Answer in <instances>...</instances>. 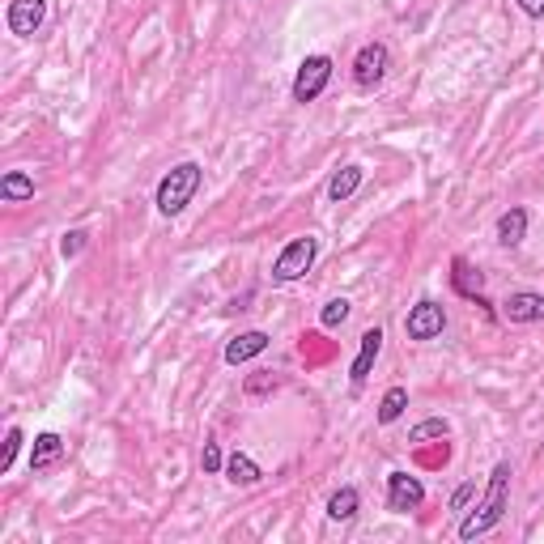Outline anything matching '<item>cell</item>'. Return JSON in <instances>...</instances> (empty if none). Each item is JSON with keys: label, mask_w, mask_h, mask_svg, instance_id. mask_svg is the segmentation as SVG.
<instances>
[{"label": "cell", "mask_w": 544, "mask_h": 544, "mask_svg": "<svg viewBox=\"0 0 544 544\" xmlns=\"http://www.w3.org/2000/svg\"><path fill=\"white\" fill-rule=\"evenodd\" d=\"M85 238H90L85 230H68V234H64V243H60V255H64V260H77V255L85 251Z\"/></svg>", "instance_id": "603a6c76"}, {"label": "cell", "mask_w": 544, "mask_h": 544, "mask_svg": "<svg viewBox=\"0 0 544 544\" xmlns=\"http://www.w3.org/2000/svg\"><path fill=\"white\" fill-rule=\"evenodd\" d=\"M200 468H204V472H221V468H226V455H221V447H217V442H213V438H209V442H204Z\"/></svg>", "instance_id": "cb8c5ba5"}, {"label": "cell", "mask_w": 544, "mask_h": 544, "mask_svg": "<svg viewBox=\"0 0 544 544\" xmlns=\"http://www.w3.org/2000/svg\"><path fill=\"white\" fill-rule=\"evenodd\" d=\"M5 22L17 39H30V34H39V26L47 22V0H9Z\"/></svg>", "instance_id": "ba28073f"}, {"label": "cell", "mask_w": 544, "mask_h": 544, "mask_svg": "<svg viewBox=\"0 0 544 544\" xmlns=\"http://www.w3.org/2000/svg\"><path fill=\"white\" fill-rule=\"evenodd\" d=\"M315 255H319V238H315V234L289 238V243L281 247V255L272 260V281L289 285V281L306 277V272H311V264H315Z\"/></svg>", "instance_id": "3957f363"}, {"label": "cell", "mask_w": 544, "mask_h": 544, "mask_svg": "<svg viewBox=\"0 0 544 544\" xmlns=\"http://www.w3.org/2000/svg\"><path fill=\"white\" fill-rule=\"evenodd\" d=\"M472 498H476V481H464V485H459V489L451 493V510H455V515H464Z\"/></svg>", "instance_id": "d4e9b609"}, {"label": "cell", "mask_w": 544, "mask_h": 544, "mask_svg": "<svg viewBox=\"0 0 544 544\" xmlns=\"http://www.w3.org/2000/svg\"><path fill=\"white\" fill-rule=\"evenodd\" d=\"M404 408H408V387H387L383 391V400H379V425H396L404 417Z\"/></svg>", "instance_id": "ac0fdd59"}, {"label": "cell", "mask_w": 544, "mask_h": 544, "mask_svg": "<svg viewBox=\"0 0 544 544\" xmlns=\"http://www.w3.org/2000/svg\"><path fill=\"white\" fill-rule=\"evenodd\" d=\"M442 328H447V311H442L438 302H430V298H421L413 311H408V319H404V336L408 340H434V336H442Z\"/></svg>", "instance_id": "8992f818"}, {"label": "cell", "mask_w": 544, "mask_h": 544, "mask_svg": "<svg viewBox=\"0 0 544 544\" xmlns=\"http://www.w3.org/2000/svg\"><path fill=\"white\" fill-rule=\"evenodd\" d=\"M0 200H9V204L34 200V179L26 175V170H9V175L0 179Z\"/></svg>", "instance_id": "e0dca14e"}, {"label": "cell", "mask_w": 544, "mask_h": 544, "mask_svg": "<svg viewBox=\"0 0 544 544\" xmlns=\"http://www.w3.org/2000/svg\"><path fill=\"white\" fill-rule=\"evenodd\" d=\"M391 68V47L387 43H366L362 51L353 56V81L362 85V90H374Z\"/></svg>", "instance_id": "5b68a950"}, {"label": "cell", "mask_w": 544, "mask_h": 544, "mask_svg": "<svg viewBox=\"0 0 544 544\" xmlns=\"http://www.w3.org/2000/svg\"><path fill=\"white\" fill-rule=\"evenodd\" d=\"M362 179H366V170H362V166H340L336 175L328 179V200H332V204H345L349 196H357V187H362Z\"/></svg>", "instance_id": "5bb4252c"}, {"label": "cell", "mask_w": 544, "mask_h": 544, "mask_svg": "<svg viewBox=\"0 0 544 544\" xmlns=\"http://www.w3.org/2000/svg\"><path fill=\"white\" fill-rule=\"evenodd\" d=\"M425 502V485L417 476L408 472H387V510H396V515H408V510H417Z\"/></svg>", "instance_id": "52a82bcc"}, {"label": "cell", "mask_w": 544, "mask_h": 544, "mask_svg": "<svg viewBox=\"0 0 544 544\" xmlns=\"http://www.w3.org/2000/svg\"><path fill=\"white\" fill-rule=\"evenodd\" d=\"M277 387H281V379L272 370H255L247 379V396H268V391H277Z\"/></svg>", "instance_id": "44dd1931"}, {"label": "cell", "mask_w": 544, "mask_h": 544, "mask_svg": "<svg viewBox=\"0 0 544 544\" xmlns=\"http://www.w3.org/2000/svg\"><path fill=\"white\" fill-rule=\"evenodd\" d=\"M510 476H515V472H510L506 459H502V464H493L481 502H476L472 510H464V519H459V540H476V536H485V532H493V527L502 523L506 506H510Z\"/></svg>", "instance_id": "6da1fadb"}, {"label": "cell", "mask_w": 544, "mask_h": 544, "mask_svg": "<svg viewBox=\"0 0 544 544\" xmlns=\"http://www.w3.org/2000/svg\"><path fill=\"white\" fill-rule=\"evenodd\" d=\"M357 506H362V493H357L353 485H340L332 498H328V519L332 523H349L357 515Z\"/></svg>", "instance_id": "2e32d148"}, {"label": "cell", "mask_w": 544, "mask_h": 544, "mask_svg": "<svg viewBox=\"0 0 544 544\" xmlns=\"http://www.w3.org/2000/svg\"><path fill=\"white\" fill-rule=\"evenodd\" d=\"M221 472H226L230 485H243V489H251V485L264 481V468L255 464L247 451H230V455H226V468H221Z\"/></svg>", "instance_id": "7c38bea8"}, {"label": "cell", "mask_w": 544, "mask_h": 544, "mask_svg": "<svg viewBox=\"0 0 544 544\" xmlns=\"http://www.w3.org/2000/svg\"><path fill=\"white\" fill-rule=\"evenodd\" d=\"M22 442H26V434L13 425V430L5 434V451H0V472H9V468H13V459H17V451H22Z\"/></svg>", "instance_id": "7402d4cb"}, {"label": "cell", "mask_w": 544, "mask_h": 544, "mask_svg": "<svg viewBox=\"0 0 544 544\" xmlns=\"http://www.w3.org/2000/svg\"><path fill=\"white\" fill-rule=\"evenodd\" d=\"M268 345H272V336H268V332H260V328L238 332V336L230 340V345H226V366H243V362H251V357H260Z\"/></svg>", "instance_id": "8fae6325"}, {"label": "cell", "mask_w": 544, "mask_h": 544, "mask_svg": "<svg viewBox=\"0 0 544 544\" xmlns=\"http://www.w3.org/2000/svg\"><path fill=\"white\" fill-rule=\"evenodd\" d=\"M200 179H204L200 162H179V166H170L166 175H162V183H158V196H153L158 213H162V217H179L187 204L196 200Z\"/></svg>", "instance_id": "7a4b0ae2"}, {"label": "cell", "mask_w": 544, "mask_h": 544, "mask_svg": "<svg viewBox=\"0 0 544 544\" xmlns=\"http://www.w3.org/2000/svg\"><path fill=\"white\" fill-rule=\"evenodd\" d=\"M519 9H523L527 17H544V0H519Z\"/></svg>", "instance_id": "484cf974"}, {"label": "cell", "mask_w": 544, "mask_h": 544, "mask_svg": "<svg viewBox=\"0 0 544 544\" xmlns=\"http://www.w3.org/2000/svg\"><path fill=\"white\" fill-rule=\"evenodd\" d=\"M447 434H451V421L447 417H425V421H417L413 430H408V442H413V447H425V442L447 438Z\"/></svg>", "instance_id": "d6986e66"}, {"label": "cell", "mask_w": 544, "mask_h": 544, "mask_svg": "<svg viewBox=\"0 0 544 544\" xmlns=\"http://www.w3.org/2000/svg\"><path fill=\"white\" fill-rule=\"evenodd\" d=\"M60 455H64V438L60 434H39L34 438V447H30V472H47L51 464H60Z\"/></svg>", "instance_id": "4fadbf2b"}, {"label": "cell", "mask_w": 544, "mask_h": 544, "mask_svg": "<svg viewBox=\"0 0 544 544\" xmlns=\"http://www.w3.org/2000/svg\"><path fill=\"white\" fill-rule=\"evenodd\" d=\"M527 221H532V217H527V209H519V204H515V209H506L498 217V243L502 247H519L527 238Z\"/></svg>", "instance_id": "9a60e30c"}, {"label": "cell", "mask_w": 544, "mask_h": 544, "mask_svg": "<svg viewBox=\"0 0 544 544\" xmlns=\"http://www.w3.org/2000/svg\"><path fill=\"white\" fill-rule=\"evenodd\" d=\"M379 353H383V328H366L362 340H357V357H353V366H349V379L353 387H362L370 379V370L374 362H379Z\"/></svg>", "instance_id": "9c48e42d"}, {"label": "cell", "mask_w": 544, "mask_h": 544, "mask_svg": "<svg viewBox=\"0 0 544 544\" xmlns=\"http://www.w3.org/2000/svg\"><path fill=\"white\" fill-rule=\"evenodd\" d=\"M506 323H544V294H532V289H519L510 294L498 311Z\"/></svg>", "instance_id": "30bf717a"}, {"label": "cell", "mask_w": 544, "mask_h": 544, "mask_svg": "<svg viewBox=\"0 0 544 544\" xmlns=\"http://www.w3.org/2000/svg\"><path fill=\"white\" fill-rule=\"evenodd\" d=\"M332 56H306L298 64V73H294V102H315L323 90H328V81H332Z\"/></svg>", "instance_id": "277c9868"}, {"label": "cell", "mask_w": 544, "mask_h": 544, "mask_svg": "<svg viewBox=\"0 0 544 544\" xmlns=\"http://www.w3.org/2000/svg\"><path fill=\"white\" fill-rule=\"evenodd\" d=\"M349 311H353V306H349L345 298H332V302H323V311H319V323H323V328H340V323L349 319Z\"/></svg>", "instance_id": "ffe728a7"}]
</instances>
